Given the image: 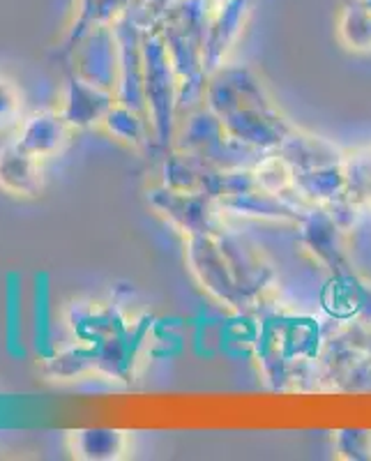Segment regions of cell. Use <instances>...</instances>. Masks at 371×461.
I'll list each match as a JSON object with an SVG mask.
<instances>
[{"label":"cell","mask_w":371,"mask_h":461,"mask_svg":"<svg viewBox=\"0 0 371 461\" xmlns=\"http://www.w3.org/2000/svg\"><path fill=\"white\" fill-rule=\"evenodd\" d=\"M205 102L220 115L231 137L266 152H277L295 131L267 100L257 77L245 68L217 69L205 86Z\"/></svg>","instance_id":"cell-1"},{"label":"cell","mask_w":371,"mask_h":461,"mask_svg":"<svg viewBox=\"0 0 371 461\" xmlns=\"http://www.w3.org/2000/svg\"><path fill=\"white\" fill-rule=\"evenodd\" d=\"M189 266L214 300L229 307L249 304L251 291L236 275L233 263L226 258L224 247L220 245L217 236L189 238Z\"/></svg>","instance_id":"cell-2"},{"label":"cell","mask_w":371,"mask_h":461,"mask_svg":"<svg viewBox=\"0 0 371 461\" xmlns=\"http://www.w3.org/2000/svg\"><path fill=\"white\" fill-rule=\"evenodd\" d=\"M152 203L171 217L183 230L192 236H217V201L204 192H180V189H162L152 194Z\"/></svg>","instance_id":"cell-3"},{"label":"cell","mask_w":371,"mask_h":461,"mask_svg":"<svg viewBox=\"0 0 371 461\" xmlns=\"http://www.w3.org/2000/svg\"><path fill=\"white\" fill-rule=\"evenodd\" d=\"M178 77H176V69L168 63V58H164V53L152 58V65H146V90L148 100L152 104V115H155V122H158L159 137L162 143H167V134L171 130V115H173V95L178 88Z\"/></svg>","instance_id":"cell-4"},{"label":"cell","mask_w":371,"mask_h":461,"mask_svg":"<svg viewBox=\"0 0 371 461\" xmlns=\"http://www.w3.org/2000/svg\"><path fill=\"white\" fill-rule=\"evenodd\" d=\"M346 183L350 203H365L371 199V146L344 158Z\"/></svg>","instance_id":"cell-5"},{"label":"cell","mask_w":371,"mask_h":461,"mask_svg":"<svg viewBox=\"0 0 371 461\" xmlns=\"http://www.w3.org/2000/svg\"><path fill=\"white\" fill-rule=\"evenodd\" d=\"M337 450L344 459H371V431L344 429L337 434Z\"/></svg>","instance_id":"cell-6"}]
</instances>
